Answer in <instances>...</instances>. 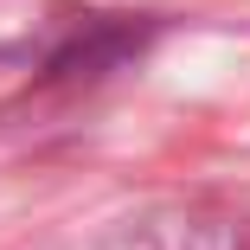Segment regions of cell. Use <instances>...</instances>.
<instances>
[{"instance_id":"6da1fadb","label":"cell","mask_w":250,"mask_h":250,"mask_svg":"<svg viewBox=\"0 0 250 250\" xmlns=\"http://www.w3.org/2000/svg\"><path fill=\"white\" fill-rule=\"evenodd\" d=\"M71 250H237V225L199 199H135L83 225Z\"/></svg>"}]
</instances>
